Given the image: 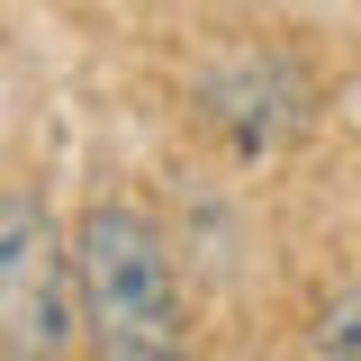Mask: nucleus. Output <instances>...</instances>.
Instances as JSON below:
<instances>
[{
	"mask_svg": "<svg viewBox=\"0 0 361 361\" xmlns=\"http://www.w3.org/2000/svg\"><path fill=\"white\" fill-rule=\"evenodd\" d=\"M73 298L90 361H190L172 235L135 199H90L73 217Z\"/></svg>",
	"mask_w": 361,
	"mask_h": 361,
	"instance_id": "obj_1",
	"label": "nucleus"
},
{
	"mask_svg": "<svg viewBox=\"0 0 361 361\" xmlns=\"http://www.w3.org/2000/svg\"><path fill=\"white\" fill-rule=\"evenodd\" d=\"M73 235L54 226L37 180H0V361H73Z\"/></svg>",
	"mask_w": 361,
	"mask_h": 361,
	"instance_id": "obj_2",
	"label": "nucleus"
},
{
	"mask_svg": "<svg viewBox=\"0 0 361 361\" xmlns=\"http://www.w3.org/2000/svg\"><path fill=\"white\" fill-rule=\"evenodd\" d=\"M199 118L235 145V154H280L307 127V73L280 45H235L199 73Z\"/></svg>",
	"mask_w": 361,
	"mask_h": 361,
	"instance_id": "obj_3",
	"label": "nucleus"
},
{
	"mask_svg": "<svg viewBox=\"0 0 361 361\" xmlns=\"http://www.w3.org/2000/svg\"><path fill=\"white\" fill-rule=\"evenodd\" d=\"M307 343H316V361H361V280H353V289H325V298H316Z\"/></svg>",
	"mask_w": 361,
	"mask_h": 361,
	"instance_id": "obj_4",
	"label": "nucleus"
}]
</instances>
